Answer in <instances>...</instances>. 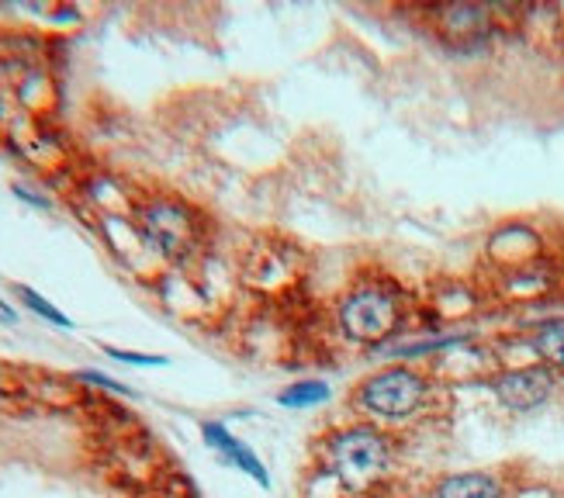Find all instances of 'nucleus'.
<instances>
[{"label":"nucleus","mask_w":564,"mask_h":498,"mask_svg":"<svg viewBox=\"0 0 564 498\" xmlns=\"http://www.w3.org/2000/svg\"><path fill=\"white\" fill-rule=\"evenodd\" d=\"M11 94H14L18 108L29 115L32 121H42V118L59 111V84H56V77L45 66H29V69H24Z\"/></svg>","instance_id":"9"},{"label":"nucleus","mask_w":564,"mask_h":498,"mask_svg":"<svg viewBox=\"0 0 564 498\" xmlns=\"http://www.w3.org/2000/svg\"><path fill=\"white\" fill-rule=\"evenodd\" d=\"M135 226L145 236V242L153 246V253L170 263H187L198 257L205 221L181 197L170 194H153L142 197L135 208Z\"/></svg>","instance_id":"2"},{"label":"nucleus","mask_w":564,"mask_h":498,"mask_svg":"<svg viewBox=\"0 0 564 498\" xmlns=\"http://www.w3.org/2000/svg\"><path fill=\"white\" fill-rule=\"evenodd\" d=\"M436 498H506V488L485 470H464V475H451L440 481Z\"/></svg>","instance_id":"12"},{"label":"nucleus","mask_w":564,"mask_h":498,"mask_svg":"<svg viewBox=\"0 0 564 498\" xmlns=\"http://www.w3.org/2000/svg\"><path fill=\"white\" fill-rule=\"evenodd\" d=\"M326 461L343 485H371L391 467V436L378 426H347L326 440Z\"/></svg>","instance_id":"4"},{"label":"nucleus","mask_w":564,"mask_h":498,"mask_svg":"<svg viewBox=\"0 0 564 498\" xmlns=\"http://www.w3.org/2000/svg\"><path fill=\"white\" fill-rule=\"evenodd\" d=\"M84 388L77 378H59V374L48 370H32V402L45 409H73L80 405Z\"/></svg>","instance_id":"11"},{"label":"nucleus","mask_w":564,"mask_h":498,"mask_svg":"<svg viewBox=\"0 0 564 498\" xmlns=\"http://www.w3.org/2000/svg\"><path fill=\"white\" fill-rule=\"evenodd\" d=\"M329 394H333V388L323 378H308V381H294L291 388H284L278 394V405H284V409H315V405L329 402Z\"/></svg>","instance_id":"14"},{"label":"nucleus","mask_w":564,"mask_h":498,"mask_svg":"<svg viewBox=\"0 0 564 498\" xmlns=\"http://www.w3.org/2000/svg\"><path fill=\"white\" fill-rule=\"evenodd\" d=\"M14 318H18V315H14V308L4 302V297H0V326H14Z\"/></svg>","instance_id":"19"},{"label":"nucleus","mask_w":564,"mask_h":498,"mask_svg":"<svg viewBox=\"0 0 564 498\" xmlns=\"http://www.w3.org/2000/svg\"><path fill=\"white\" fill-rule=\"evenodd\" d=\"M101 350L118 360V364H129V367H166L170 360L160 354H135V350H118V346H101Z\"/></svg>","instance_id":"17"},{"label":"nucleus","mask_w":564,"mask_h":498,"mask_svg":"<svg viewBox=\"0 0 564 498\" xmlns=\"http://www.w3.org/2000/svg\"><path fill=\"white\" fill-rule=\"evenodd\" d=\"M541 253H544L541 236H536L530 226H523V221H509V226H502L492 239H488V257L506 270L533 267L541 260Z\"/></svg>","instance_id":"8"},{"label":"nucleus","mask_w":564,"mask_h":498,"mask_svg":"<svg viewBox=\"0 0 564 498\" xmlns=\"http://www.w3.org/2000/svg\"><path fill=\"white\" fill-rule=\"evenodd\" d=\"M160 498H194V495H181V491L170 488V491H160Z\"/></svg>","instance_id":"20"},{"label":"nucleus","mask_w":564,"mask_h":498,"mask_svg":"<svg viewBox=\"0 0 564 498\" xmlns=\"http://www.w3.org/2000/svg\"><path fill=\"white\" fill-rule=\"evenodd\" d=\"M557 381L554 370L536 364V367H512L492 378V394L509 409V412H533L551 402Z\"/></svg>","instance_id":"5"},{"label":"nucleus","mask_w":564,"mask_h":498,"mask_svg":"<svg viewBox=\"0 0 564 498\" xmlns=\"http://www.w3.org/2000/svg\"><path fill=\"white\" fill-rule=\"evenodd\" d=\"M242 281L260 294H288L294 284H299L294 249H278V246L250 249L247 263H242Z\"/></svg>","instance_id":"6"},{"label":"nucleus","mask_w":564,"mask_h":498,"mask_svg":"<svg viewBox=\"0 0 564 498\" xmlns=\"http://www.w3.org/2000/svg\"><path fill=\"white\" fill-rule=\"evenodd\" d=\"M14 294H18V302L29 308L32 315H39V318H45L48 326H56V329H69L73 326V318L66 315V312H59L53 302H48L45 294H39L35 288H29V284H18L14 288Z\"/></svg>","instance_id":"15"},{"label":"nucleus","mask_w":564,"mask_h":498,"mask_svg":"<svg viewBox=\"0 0 564 498\" xmlns=\"http://www.w3.org/2000/svg\"><path fill=\"white\" fill-rule=\"evenodd\" d=\"M405 322L402 294L388 281H360L336 305V326L357 346H384Z\"/></svg>","instance_id":"1"},{"label":"nucleus","mask_w":564,"mask_h":498,"mask_svg":"<svg viewBox=\"0 0 564 498\" xmlns=\"http://www.w3.org/2000/svg\"><path fill=\"white\" fill-rule=\"evenodd\" d=\"M0 398H8V402H32V370L18 364H0Z\"/></svg>","instance_id":"16"},{"label":"nucleus","mask_w":564,"mask_h":498,"mask_svg":"<svg viewBox=\"0 0 564 498\" xmlns=\"http://www.w3.org/2000/svg\"><path fill=\"white\" fill-rule=\"evenodd\" d=\"M530 346L533 354L541 357L544 367L551 370H564V318H547L530 333Z\"/></svg>","instance_id":"13"},{"label":"nucleus","mask_w":564,"mask_h":498,"mask_svg":"<svg viewBox=\"0 0 564 498\" xmlns=\"http://www.w3.org/2000/svg\"><path fill=\"white\" fill-rule=\"evenodd\" d=\"M430 381L409 364H391L357 385V409L381 422H405L426 405Z\"/></svg>","instance_id":"3"},{"label":"nucleus","mask_w":564,"mask_h":498,"mask_svg":"<svg viewBox=\"0 0 564 498\" xmlns=\"http://www.w3.org/2000/svg\"><path fill=\"white\" fill-rule=\"evenodd\" d=\"M80 385H90V388H101V391H111V394H132L126 385H118L115 378H108V374H97V370H77L73 374Z\"/></svg>","instance_id":"18"},{"label":"nucleus","mask_w":564,"mask_h":498,"mask_svg":"<svg viewBox=\"0 0 564 498\" xmlns=\"http://www.w3.org/2000/svg\"><path fill=\"white\" fill-rule=\"evenodd\" d=\"M436 18H440V29L457 42H478L492 29V8H481V4H451V8H440Z\"/></svg>","instance_id":"10"},{"label":"nucleus","mask_w":564,"mask_h":498,"mask_svg":"<svg viewBox=\"0 0 564 498\" xmlns=\"http://www.w3.org/2000/svg\"><path fill=\"white\" fill-rule=\"evenodd\" d=\"M202 436L208 443V451H215L223 457V464L242 470L250 481H257L260 488H271V475H267V464L250 451V443H242L239 436H232L223 422H202Z\"/></svg>","instance_id":"7"}]
</instances>
